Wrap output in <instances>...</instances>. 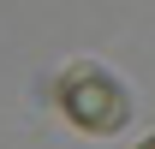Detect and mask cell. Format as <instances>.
I'll list each match as a JSON object with an SVG mask.
<instances>
[{
    "label": "cell",
    "mask_w": 155,
    "mask_h": 149,
    "mask_svg": "<svg viewBox=\"0 0 155 149\" xmlns=\"http://www.w3.org/2000/svg\"><path fill=\"white\" fill-rule=\"evenodd\" d=\"M54 101H60V113H66L78 131H96V137L119 131V125H125V113H131V101H125V90H119V78L107 72V66H90V60L60 72Z\"/></svg>",
    "instance_id": "cell-1"
},
{
    "label": "cell",
    "mask_w": 155,
    "mask_h": 149,
    "mask_svg": "<svg viewBox=\"0 0 155 149\" xmlns=\"http://www.w3.org/2000/svg\"><path fill=\"white\" fill-rule=\"evenodd\" d=\"M137 149H155V137H143V143H137Z\"/></svg>",
    "instance_id": "cell-2"
}]
</instances>
